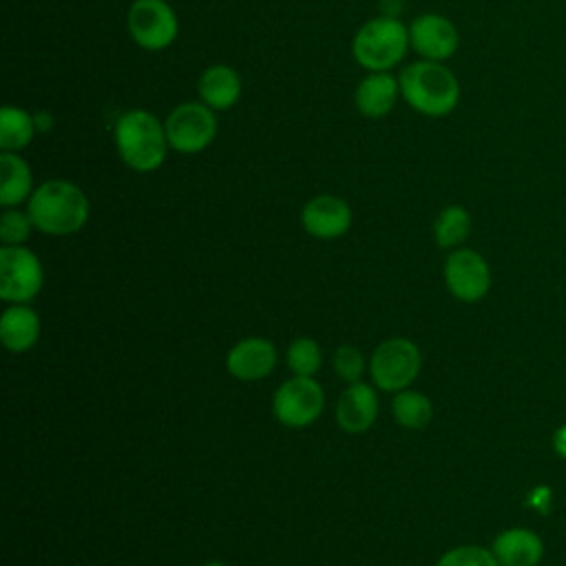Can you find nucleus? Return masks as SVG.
Listing matches in <instances>:
<instances>
[{
	"label": "nucleus",
	"instance_id": "nucleus-1",
	"mask_svg": "<svg viewBox=\"0 0 566 566\" xmlns=\"http://www.w3.org/2000/svg\"><path fill=\"white\" fill-rule=\"evenodd\" d=\"M27 212L35 230L64 237L84 228L91 206L80 186L66 179H51L33 190L27 201Z\"/></svg>",
	"mask_w": 566,
	"mask_h": 566
},
{
	"label": "nucleus",
	"instance_id": "nucleus-2",
	"mask_svg": "<svg viewBox=\"0 0 566 566\" xmlns=\"http://www.w3.org/2000/svg\"><path fill=\"white\" fill-rule=\"evenodd\" d=\"M398 84L405 102L427 117L449 115L460 99L458 77L442 62H413L402 69Z\"/></svg>",
	"mask_w": 566,
	"mask_h": 566
},
{
	"label": "nucleus",
	"instance_id": "nucleus-3",
	"mask_svg": "<svg viewBox=\"0 0 566 566\" xmlns=\"http://www.w3.org/2000/svg\"><path fill=\"white\" fill-rule=\"evenodd\" d=\"M115 146L122 161L137 172L159 168L170 148L164 124L148 111H128L117 119Z\"/></svg>",
	"mask_w": 566,
	"mask_h": 566
},
{
	"label": "nucleus",
	"instance_id": "nucleus-4",
	"mask_svg": "<svg viewBox=\"0 0 566 566\" xmlns=\"http://www.w3.org/2000/svg\"><path fill=\"white\" fill-rule=\"evenodd\" d=\"M409 46V29L389 15L365 22L352 42L356 62L367 71H389L396 66Z\"/></svg>",
	"mask_w": 566,
	"mask_h": 566
},
{
	"label": "nucleus",
	"instance_id": "nucleus-5",
	"mask_svg": "<svg viewBox=\"0 0 566 566\" xmlns=\"http://www.w3.org/2000/svg\"><path fill=\"white\" fill-rule=\"evenodd\" d=\"M422 354L409 338H387L371 352L369 376L382 391H402L420 374Z\"/></svg>",
	"mask_w": 566,
	"mask_h": 566
},
{
	"label": "nucleus",
	"instance_id": "nucleus-6",
	"mask_svg": "<svg viewBox=\"0 0 566 566\" xmlns=\"http://www.w3.org/2000/svg\"><path fill=\"white\" fill-rule=\"evenodd\" d=\"M164 128L172 150L195 155L212 144L217 135V117L203 102H184L170 111Z\"/></svg>",
	"mask_w": 566,
	"mask_h": 566
},
{
	"label": "nucleus",
	"instance_id": "nucleus-7",
	"mask_svg": "<svg viewBox=\"0 0 566 566\" xmlns=\"http://www.w3.org/2000/svg\"><path fill=\"white\" fill-rule=\"evenodd\" d=\"M44 283L40 259L24 245H2L0 250V298L7 303H29Z\"/></svg>",
	"mask_w": 566,
	"mask_h": 566
},
{
	"label": "nucleus",
	"instance_id": "nucleus-8",
	"mask_svg": "<svg viewBox=\"0 0 566 566\" xmlns=\"http://www.w3.org/2000/svg\"><path fill=\"white\" fill-rule=\"evenodd\" d=\"M325 407V391L314 376H294L281 382L272 398L274 418L292 429L312 424Z\"/></svg>",
	"mask_w": 566,
	"mask_h": 566
},
{
	"label": "nucleus",
	"instance_id": "nucleus-9",
	"mask_svg": "<svg viewBox=\"0 0 566 566\" xmlns=\"http://www.w3.org/2000/svg\"><path fill=\"white\" fill-rule=\"evenodd\" d=\"M128 31L142 49L161 51L179 33L177 13L166 0H135L128 9Z\"/></svg>",
	"mask_w": 566,
	"mask_h": 566
},
{
	"label": "nucleus",
	"instance_id": "nucleus-10",
	"mask_svg": "<svg viewBox=\"0 0 566 566\" xmlns=\"http://www.w3.org/2000/svg\"><path fill=\"white\" fill-rule=\"evenodd\" d=\"M444 283L458 301L475 303L491 290V268L478 250L455 248L444 261Z\"/></svg>",
	"mask_w": 566,
	"mask_h": 566
},
{
	"label": "nucleus",
	"instance_id": "nucleus-11",
	"mask_svg": "<svg viewBox=\"0 0 566 566\" xmlns=\"http://www.w3.org/2000/svg\"><path fill=\"white\" fill-rule=\"evenodd\" d=\"M409 44L422 60L444 62L458 51L460 33L449 18L422 13L409 27Z\"/></svg>",
	"mask_w": 566,
	"mask_h": 566
},
{
	"label": "nucleus",
	"instance_id": "nucleus-12",
	"mask_svg": "<svg viewBox=\"0 0 566 566\" xmlns=\"http://www.w3.org/2000/svg\"><path fill=\"white\" fill-rule=\"evenodd\" d=\"M301 223L305 232L316 239H338L352 226V208L340 197L316 195L303 206Z\"/></svg>",
	"mask_w": 566,
	"mask_h": 566
},
{
	"label": "nucleus",
	"instance_id": "nucleus-13",
	"mask_svg": "<svg viewBox=\"0 0 566 566\" xmlns=\"http://www.w3.org/2000/svg\"><path fill=\"white\" fill-rule=\"evenodd\" d=\"M276 365V347L261 336L241 338L226 356V369L237 380H261L272 374Z\"/></svg>",
	"mask_w": 566,
	"mask_h": 566
},
{
	"label": "nucleus",
	"instance_id": "nucleus-14",
	"mask_svg": "<svg viewBox=\"0 0 566 566\" xmlns=\"http://www.w3.org/2000/svg\"><path fill=\"white\" fill-rule=\"evenodd\" d=\"M378 418V396L371 385H347L336 402V422L345 433H365Z\"/></svg>",
	"mask_w": 566,
	"mask_h": 566
},
{
	"label": "nucleus",
	"instance_id": "nucleus-15",
	"mask_svg": "<svg viewBox=\"0 0 566 566\" xmlns=\"http://www.w3.org/2000/svg\"><path fill=\"white\" fill-rule=\"evenodd\" d=\"M491 551L500 566H537L544 557V542L535 531L513 526L495 535Z\"/></svg>",
	"mask_w": 566,
	"mask_h": 566
},
{
	"label": "nucleus",
	"instance_id": "nucleus-16",
	"mask_svg": "<svg viewBox=\"0 0 566 566\" xmlns=\"http://www.w3.org/2000/svg\"><path fill=\"white\" fill-rule=\"evenodd\" d=\"M0 338L2 345L13 352L22 354L29 352L40 338V316L27 303L9 305L0 316Z\"/></svg>",
	"mask_w": 566,
	"mask_h": 566
},
{
	"label": "nucleus",
	"instance_id": "nucleus-17",
	"mask_svg": "<svg viewBox=\"0 0 566 566\" xmlns=\"http://www.w3.org/2000/svg\"><path fill=\"white\" fill-rule=\"evenodd\" d=\"M400 93V84L396 77H391L387 71H371L356 88L354 99L360 115L369 119L385 117Z\"/></svg>",
	"mask_w": 566,
	"mask_h": 566
},
{
	"label": "nucleus",
	"instance_id": "nucleus-18",
	"mask_svg": "<svg viewBox=\"0 0 566 566\" xmlns=\"http://www.w3.org/2000/svg\"><path fill=\"white\" fill-rule=\"evenodd\" d=\"M199 97L212 111H228L241 97V77L232 66L212 64L199 77Z\"/></svg>",
	"mask_w": 566,
	"mask_h": 566
},
{
	"label": "nucleus",
	"instance_id": "nucleus-19",
	"mask_svg": "<svg viewBox=\"0 0 566 566\" xmlns=\"http://www.w3.org/2000/svg\"><path fill=\"white\" fill-rule=\"evenodd\" d=\"M33 195V175L29 164L18 153L0 155V203L4 208H15L29 201Z\"/></svg>",
	"mask_w": 566,
	"mask_h": 566
},
{
	"label": "nucleus",
	"instance_id": "nucleus-20",
	"mask_svg": "<svg viewBox=\"0 0 566 566\" xmlns=\"http://www.w3.org/2000/svg\"><path fill=\"white\" fill-rule=\"evenodd\" d=\"M35 117L18 106H4L0 111V148L2 153H18L27 148L35 135Z\"/></svg>",
	"mask_w": 566,
	"mask_h": 566
},
{
	"label": "nucleus",
	"instance_id": "nucleus-21",
	"mask_svg": "<svg viewBox=\"0 0 566 566\" xmlns=\"http://www.w3.org/2000/svg\"><path fill=\"white\" fill-rule=\"evenodd\" d=\"M391 411L396 422L405 429H422L433 418L431 400L422 391H416L409 387L402 391H396L391 400Z\"/></svg>",
	"mask_w": 566,
	"mask_h": 566
},
{
	"label": "nucleus",
	"instance_id": "nucleus-22",
	"mask_svg": "<svg viewBox=\"0 0 566 566\" xmlns=\"http://www.w3.org/2000/svg\"><path fill=\"white\" fill-rule=\"evenodd\" d=\"M471 234V214L462 206H447L440 210L433 223L436 243L444 250L460 248Z\"/></svg>",
	"mask_w": 566,
	"mask_h": 566
},
{
	"label": "nucleus",
	"instance_id": "nucleus-23",
	"mask_svg": "<svg viewBox=\"0 0 566 566\" xmlns=\"http://www.w3.org/2000/svg\"><path fill=\"white\" fill-rule=\"evenodd\" d=\"M285 358L294 376H314L323 367V354L318 349V343L307 336L294 338L287 347Z\"/></svg>",
	"mask_w": 566,
	"mask_h": 566
},
{
	"label": "nucleus",
	"instance_id": "nucleus-24",
	"mask_svg": "<svg viewBox=\"0 0 566 566\" xmlns=\"http://www.w3.org/2000/svg\"><path fill=\"white\" fill-rule=\"evenodd\" d=\"M436 566H500L493 551L478 546V544H464L447 551Z\"/></svg>",
	"mask_w": 566,
	"mask_h": 566
},
{
	"label": "nucleus",
	"instance_id": "nucleus-25",
	"mask_svg": "<svg viewBox=\"0 0 566 566\" xmlns=\"http://www.w3.org/2000/svg\"><path fill=\"white\" fill-rule=\"evenodd\" d=\"M33 221L29 212H22L18 208H4L0 217V239L4 245H22L31 234Z\"/></svg>",
	"mask_w": 566,
	"mask_h": 566
},
{
	"label": "nucleus",
	"instance_id": "nucleus-26",
	"mask_svg": "<svg viewBox=\"0 0 566 566\" xmlns=\"http://www.w3.org/2000/svg\"><path fill=\"white\" fill-rule=\"evenodd\" d=\"M332 369L336 371V376L340 380H345L347 385L358 382L365 374V358L363 354L352 347V345H340L334 356H332Z\"/></svg>",
	"mask_w": 566,
	"mask_h": 566
},
{
	"label": "nucleus",
	"instance_id": "nucleus-27",
	"mask_svg": "<svg viewBox=\"0 0 566 566\" xmlns=\"http://www.w3.org/2000/svg\"><path fill=\"white\" fill-rule=\"evenodd\" d=\"M553 449L559 458L566 460V424H562L553 431Z\"/></svg>",
	"mask_w": 566,
	"mask_h": 566
},
{
	"label": "nucleus",
	"instance_id": "nucleus-28",
	"mask_svg": "<svg viewBox=\"0 0 566 566\" xmlns=\"http://www.w3.org/2000/svg\"><path fill=\"white\" fill-rule=\"evenodd\" d=\"M203 566H226L223 562H217V559H212V562H206Z\"/></svg>",
	"mask_w": 566,
	"mask_h": 566
}]
</instances>
